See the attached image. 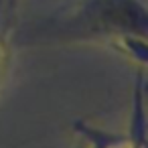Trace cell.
<instances>
[{
  "mask_svg": "<svg viewBox=\"0 0 148 148\" xmlns=\"http://www.w3.org/2000/svg\"><path fill=\"white\" fill-rule=\"evenodd\" d=\"M75 130L81 134V138L85 142L81 148H120L122 144H126V136L103 132V130L93 128V126H89L85 122H77Z\"/></svg>",
  "mask_w": 148,
  "mask_h": 148,
  "instance_id": "2",
  "label": "cell"
},
{
  "mask_svg": "<svg viewBox=\"0 0 148 148\" xmlns=\"http://www.w3.org/2000/svg\"><path fill=\"white\" fill-rule=\"evenodd\" d=\"M148 6L146 0H75L49 18L16 33L23 47L73 45L108 41L146 65Z\"/></svg>",
  "mask_w": 148,
  "mask_h": 148,
  "instance_id": "1",
  "label": "cell"
},
{
  "mask_svg": "<svg viewBox=\"0 0 148 148\" xmlns=\"http://www.w3.org/2000/svg\"><path fill=\"white\" fill-rule=\"evenodd\" d=\"M2 57L4 55H2V45H0V67H2Z\"/></svg>",
  "mask_w": 148,
  "mask_h": 148,
  "instance_id": "3",
  "label": "cell"
}]
</instances>
